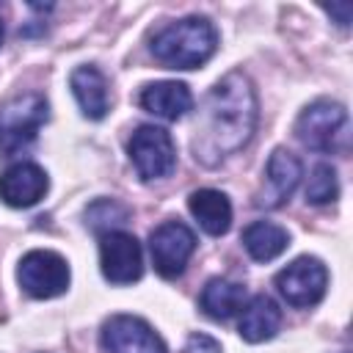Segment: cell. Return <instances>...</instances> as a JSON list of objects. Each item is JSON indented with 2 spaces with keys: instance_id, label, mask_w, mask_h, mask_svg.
I'll return each mask as SVG.
<instances>
[{
  "instance_id": "obj_4",
  "label": "cell",
  "mask_w": 353,
  "mask_h": 353,
  "mask_svg": "<svg viewBox=\"0 0 353 353\" xmlns=\"http://www.w3.org/2000/svg\"><path fill=\"white\" fill-rule=\"evenodd\" d=\"M298 141L312 152H347V110L339 102L317 99L301 110L295 119Z\"/></svg>"
},
{
  "instance_id": "obj_12",
  "label": "cell",
  "mask_w": 353,
  "mask_h": 353,
  "mask_svg": "<svg viewBox=\"0 0 353 353\" xmlns=\"http://www.w3.org/2000/svg\"><path fill=\"white\" fill-rule=\"evenodd\" d=\"M50 188V179H47V171L36 163H14L8 165L3 174H0V201L14 207V210H25V207H33L44 199Z\"/></svg>"
},
{
  "instance_id": "obj_16",
  "label": "cell",
  "mask_w": 353,
  "mask_h": 353,
  "mask_svg": "<svg viewBox=\"0 0 353 353\" xmlns=\"http://www.w3.org/2000/svg\"><path fill=\"white\" fill-rule=\"evenodd\" d=\"M188 210L210 237H221L232 226V204L221 190H212V188L193 190L188 196Z\"/></svg>"
},
{
  "instance_id": "obj_5",
  "label": "cell",
  "mask_w": 353,
  "mask_h": 353,
  "mask_svg": "<svg viewBox=\"0 0 353 353\" xmlns=\"http://www.w3.org/2000/svg\"><path fill=\"white\" fill-rule=\"evenodd\" d=\"M17 281L30 298L47 301V298H58L69 290L72 270L61 254H55L50 248H33L19 259Z\"/></svg>"
},
{
  "instance_id": "obj_21",
  "label": "cell",
  "mask_w": 353,
  "mask_h": 353,
  "mask_svg": "<svg viewBox=\"0 0 353 353\" xmlns=\"http://www.w3.org/2000/svg\"><path fill=\"white\" fill-rule=\"evenodd\" d=\"M182 353H221V342L210 334H190Z\"/></svg>"
},
{
  "instance_id": "obj_2",
  "label": "cell",
  "mask_w": 353,
  "mask_h": 353,
  "mask_svg": "<svg viewBox=\"0 0 353 353\" xmlns=\"http://www.w3.org/2000/svg\"><path fill=\"white\" fill-rule=\"evenodd\" d=\"M218 50V30L207 17H185L160 28L152 39V55L168 69H199Z\"/></svg>"
},
{
  "instance_id": "obj_15",
  "label": "cell",
  "mask_w": 353,
  "mask_h": 353,
  "mask_svg": "<svg viewBox=\"0 0 353 353\" xmlns=\"http://www.w3.org/2000/svg\"><path fill=\"white\" fill-rule=\"evenodd\" d=\"M69 88L83 110L85 119L99 121L108 116L110 97H108V80L97 66H77L69 74Z\"/></svg>"
},
{
  "instance_id": "obj_19",
  "label": "cell",
  "mask_w": 353,
  "mask_h": 353,
  "mask_svg": "<svg viewBox=\"0 0 353 353\" xmlns=\"http://www.w3.org/2000/svg\"><path fill=\"white\" fill-rule=\"evenodd\" d=\"M127 218H130V210L116 199H97L91 207H85V226L99 234L116 232L113 226H121Z\"/></svg>"
},
{
  "instance_id": "obj_1",
  "label": "cell",
  "mask_w": 353,
  "mask_h": 353,
  "mask_svg": "<svg viewBox=\"0 0 353 353\" xmlns=\"http://www.w3.org/2000/svg\"><path fill=\"white\" fill-rule=\"evenodd\" d=\"M256 121L259 105L251 77L243 72L223 74L204 97L193 135V157L204 165L221 163L254 138Z\"/></svg>"
},
{
  "instance_id": "obj_8",
  "label": "cell",
  "mask_w": 353,
  "mask_h": 353,
  "mask_svg": "<svg viewBox=\"0 0 353 353\" xmlns=\"http://www.w3.org/2000/svg\"><path fill=\"white\" fill-rule=\"evenodd\" d=\"M196 251V234L182 221H165L149 234V254L152 265L163 279L182 276L188 259Z\"/></svg>"
},
{
  "instance_id": "obj_20",
  "label": "cell",
  "mask_w": 353,
  "mask_h": 353,
  "mask_svg": "<svg viewBox=\"0 0 353 353\" xmlns=\"http://www.w3.org/2000/svg\"><path fill=\"white\" fill-rule=\"evenodd\" d=\"M339 196V182H336V171L328 163H317L312 168L309 185H306V201L309 204H328Z\"/></svg>"
},
{
  "instance_id": "obj_7",
  "label": "cell",
  "mask_w": 353,
  "mask_h": 353,
  "mask_svg": "<svg viewBox=\"0 0 353 353\" xmlns=\"http://www.w3.org/2000/svg\"><path fill=\"white\" fill-rule=\"evenodd\" d=\"M325 287H328V270L317 256H298L276 273L279 295L295 309H309L320 303Z\"/></svg>"
},
{
  "instance_id": "obj_6",
  "label": "cell",
  "mask_w": 353,
  "mask_h": 353,
  "mask_svg": "<svg viewBox=\"0 0 353 353\" xmlns=\"http://www.w3.org/2000/svg\"><path fill=\"white\" fill-rule=\"evenodd\" d=\"M127 154H130L138 176L146 179V182L165 179L176 168V146H174V138L168 135V130L154 127V124H141L132 132V138L127 143Z\"/></svg>"
},
{
  "instance_id": "obj_14",
  "label": "cell",
  "mask_w": 353,
  "mask_h": 353,
  "mask_svg": "<svg viewBox=\"0 0 353 353\" xmlns=\"http://www.w3.org/2000/svg\"><path fill=\"white\" fill-rule=\"evenodd\" d=\"M281 328V309L273 298L268 295H254L245 301V306L240 309V323H237V334L251 342V345H259V342H268L279 334Z\"/></svg>"
},
{
  "instance_id": "obj_9",
  "label": "cell",
  "mask_w": 353,
  "mask_h": 353,
  "mask_svg": "<svg viewBox=\"0 0 353 353\" xmlns=\"http://www.w3.org/2000/svg\"><path fill=\"white\" fill-rule=\"evenodd\" d=\"M99 342L105 353H168L163 336L135 314H113L102 323Z\"/></svg>"
},
{
  "instance_id": "obj_23",
  "label": "cell",
  "mask_w": 353,
  "mask_h": 353,
  "mask_svg": "<svg viewBox=\"0 0 353 353\" xmlns=\"http://www.w3.org/2000/svg\"><path fill=\"white\" fill-rule=\"evenodd\" d=\"M0 44H3V22H0Z\"/></svg>"
},
{
  "instance_id": "obj_22",
  "label": "cell",
  "mask_w": 353,
  "mask_h": 353,
  "mask_svg": "<svg viewBox=\"0 0 353 353\" xmlns=\"http://www.w3.org/2000/svg\"><path fill=\"white\" fill-rule=\"evenodd\" d=\"M328 14L336 17V25L339 28H347L350 25V3H339V6H331Z\"/></svg>"
},
{
  "instance_id": "obj_3",
  "label": "cell",
  "mask_w": 353,
  "mask_h": 353,
  "mask_svg": "<svg viewBox=\"0 0 353 353\" xmlns=\"http://www.w3.org/2000/svg\"><path fill=\"white\" fill-rule=\"evenodd\" d=\"M47 99L36 91L14 94L0 105V157H11L30 146L47 121Z\"/></svg>"
},
{
  "instance_id": "obj_10",
  "label": "cell",
  "mask_w": 353,
  "mask_h": 353,
  "mask_svg": "<svg viewBox=\"0 0 353 353\" xmlns=\"http://www.w3.org/2000/svg\"><path fill=\"white\" fill-rule=\"evenodd\" d=\"M99 268L110 284H132L143 276L141 243L127 232L99 234Z\"/></svg>"
},
{
  "instance_id": "obj_18",
  "label": "cell",
  "mask_w": 353,
  "mask_h": 353,
  "mask_svg": "<svg viewBox=\"0 0 353 353\" xmlns=\"http://www.w3.org/2000/svg\"><path fill=\"white\" fill-rule=\"evenodd\" d=\"M290 245V232L273 221H254L243 229V248L254 262H273Z\"/></svg>"
},
{
  "instance_id": "obj_11",
  "label": "cell",
  "mask_w": 353,
  "mask_h": 353,
  "mask_svg": "<svg viewBox=\"0 0 353 353\" xmlns=\"http://www.w3.org/2000/svg\"><path fill=\"white\" fill-rule=\"evenodd\" d=\"M301 176H303V165H301L298 154H292V152H287L281 146L273 149L270 157H268V165H265V185L256 193V201L254 204L256 207H265V210L281 207L295 193Z\"/></svg>"
},
{
  "instance_id": "obj_13",
  "label": "cell",
  "mask_w": 353,
  "mask_h": 353,
  "mask_svg": "<svg viewBox=\"0 0 353 353\" xmlns=\"http://www.w3.org/2000/svg\"><path fill=\"white\" fill-rule=\"evenodd\" d=\"M138 102L146 113L165 119V121H176V119L188 116V110L193 108V94L179 80H157V83H149L141 88Z\"/></svg>"
},
{
  "instance_id": "obj_17",
  "label": "cell",
  "mask_w": 353,
  "mask_h": 353,
  "mask_svg": "<svg viewBox=\"0 0 353 353\" xmlns=\"http://www.w3.org/2000/svg\"><path fill=\"white\" fill-rule=\"evenodd\" d=\"M245 301H248L245 287L232 279H210L199 295V306L210 320H229L240 314Z\"/></svg>"
}]
</instances>
